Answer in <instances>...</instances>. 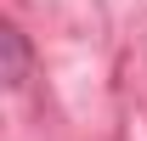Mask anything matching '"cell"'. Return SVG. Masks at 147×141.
Returning a JSON list of instances; mask_svg holds the SVG:
<instances>
[{
    "label": "cell",
    "mask_w": 147,
    "mask_h": 141,
    "mask_svg": "<svg viewBox=\"0 0 147 141\" xmlns=\"http://www.w3.org/2000/svg\"><path fill=\"white\" fill-rule=\"evenodd\" d=\"M0 62H6V85L11 90H23L28 85V68H34V56H28V40H23V28L17 23H6V28H0Z\"/></svg>",
    "instance_id": "1"
}]
</instances>
